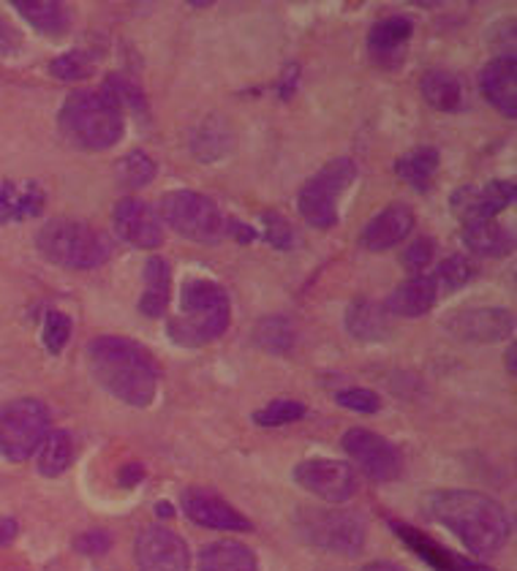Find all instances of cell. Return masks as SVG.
Here are the masks:
<instances>
[{
	"label": "cell",
	"instance_id": "1",
	"mask_svg": "<svg viewBox=\"0 0 517 571\" xmlns=\"http://www.w3.org/2000/svg\"><path fill=\"white\" fill-rule=\"evenodd\" d=\"M88 368L96 384L134 408H148L159 392V368L144 346L123 335H101L88 343Z\"/></svg>",
	"mask_w": 517,
	"mask_h": 571
},
{
	"label": "cell",
	"instance_id": "2",
	"mask_svg": "<svg viewBox=\"0 0 517 571\" xmlns=\"http://www.w3.org/2000/svg\"><path fill=\"white\" fill-rule=\"evenodd\" d=\"M428 515L455 533L474 555L499 553L512 536L504 506L474 490H439L428 498Z\"/></svg>",
	"mask_w": 517,
	"mask_h": 571
},
{
	"label": "cell",
	"instance_id": "3",
	"mask_svg": "<svg viewBox=\"0 0 517 571\" xmlns=\"http://www.w3.org/2000/svg\"><path fill=\"white\" fill-rule=\"evenodd\" d=\"M229 327V294L215 280L191 278L182 283L180 316L169 321V338L177 346L197 348L218 341Z\"/></svg>",
	"mask_w": 517,
	"mask_h": 571
},
{
	"label": "cell",
	"instance_id": "4",
	"mask_svg": "<svg viewBox=\"0 0 517 571\" xmlns=\"http://www.w3.org/2000/svg\"><path fill=\"white\" fill-rule=\"evenodd\" d=\"M58 123H61V131L68 142L90 150V153L115 148L126 131L123 112L96 90H77L68 96L61 115H58Z\"/></svg>",
	"mask_w": 517,
	"mask_h": 571
},
{
	"label": "cell",
	"instance_id": "5",
	"mask_svg": "<svg viewBox=\"0 0 517 571\" xmlns=\"http://www.w3.org/2000/svg\"><path fill=\"white\" fill-rule=\"evenodd\" d=\"M36 248L47 262L66 269H96L112 256L110 237L74 218H55L41 226Z\"/></svg>",
	"mask_w": 517,
	"mask_h": 571
},
{
	"label": "cell",
	"instance_id": "6",
	"mask_svg": "<svg viewBox=\"0 0 517 571\" xmlns=\"http://www.w3.org/2000/svg\"><path fill=\"white\" fill-rule=\"evenodd\" d=\"M155 213H159L161 224L169 226L172 231L191 242H202V245L224 240L226 224H229V218H224L213 199L197 191H186V188L164 193Z\"/></svg>",
	"mask_w": 517,
	"mask_h": 571
},
{
	"label": "cell",
	"instance_id": "7",
	"mask_svg": "<svg viewBox=\"0 0 517 571\" xmlns=\"http://www.w3.org/2000/svg\"><path fill=\"white\" fill-rule=\"evenodd\" d=\"M294 525L308 544L346 558L363 553L368 538V525L352 509H303Z\"/></svg>",
	"mask_w": 517,
	"mask_h": 571
},
{
	"label": "cell",
	"instance_id": "8",
	"mask_svg": "<svg viewBox=\"0 0 517 571\" xmlns=\"http://www.w3.org/2000/svg\"><path fill=\"white\" fill-rule=\"evenodd\" d=\"M50 433V411L41 401L20 397L0 408V455L12 462L36 455Z\"/></svg>",
	"mask_w": 517,
	"mask_h": 571
},
{
	"label": "cell",
	"instance_id": "9",
	"mask_svg": "<svg viewBox=\"0 0 517 571\" xmlns=\"http://www.w3.org/2000/svg\"><path fill=\"white\" fill-rule=\"evenodd\" d=\"M357 177V164L352 158H336L316 172L298 196V210L305 224L316 229H330L338 224V199L349 191Z\"/></svg>",
	"mask_w": 517,
	"mask_h": 571
},
{
	"label": "cell",
	"instance_id": "10",
	"mask_svg": "<svg viewBox=\"0 0 517 571\" xmlns=\"http://www.w3.org/2000/svg\"><path fill=\"white\" fill-rule=\"evenodd\" d=\"M294 482L327 504H346L357 493V471L343 460L311 457L294 468Z\"/></svg>",
	"mask_w": 517,
	"mask_h": 571
},
{
	"label": "cell",
	"instance_id": "11",
	"mask_svg": "<svg viewBox=\"0 0 517 571\" xmlns=\"http://www.w3.org/2000/svg\"><path fill=\"white\" fill-rule=\"evenodd\" d=\"M343 449L346 455L357 462L360 471L374 482H392L401 477L403 460L401 452L395 449L392 441H387L384 435L374 433L365 428H352L343 435Z\"/></svg>",
	"mask_w": 517,
	"mask_h": 571
},
{
	"label": "cell",
	"instance_id": "12",
	"mask_svg": "<svg viewBox=\"0 0 517 571\" xmlns=\"http://www.w3.org/2000/svg\"><path fill=\"white\" fill-rule=\"evenodd\" d=\"M444 330L463 343H499L515 332V314L493 305H474L446 314Z\"/></svg>",
	"mask_w": 517,
	"mask_h": 571
},
{
	"label": "cell",
	"instance_id": "13",
	"mask_svg": "<svg viewBox=\"0 0 517 571\" xmlns=\"http://www.w3.org/2000/svg\"><path fill=\"white\" fill-rule=\"evenodd\" d=\"M139 571H188L191 555L180 533L164 525H148L134 542Z\"/></svg>",
	"mask_w": 517,
	"mask_h": 571
},
{
	"label": "cell",
	"instance_id": "14",
	"mask_svg": "<svg viewBox=\"0 0 517 571\" xmlns=\"http://www.w3.org/2000/svg\"><path fill=\"white\" fill-rule=\"evenodd\" d=\"M517 196V188L512 180H493L488 186H461L452 193V213L463 220H488L504 213Z\"/></svg>",
	"mask_w": 517,
	"mask_h": 571
},
{
	"label": "cell",
	"instance_id": "15",
	"mask_svg": "<svg viewBox=\"0 0 517 571\" xmlns=\"http://www.w3.org/2000/svg\"><path fill=\"white\" fill-rule=\"evenodd\" d=\"M112 220H115L117 237L126 240L128 245L142 248V251H153V248H159L161 242H164V224H161L155 207H150L142 199H121V202L115 204Z\"/></svg>",
	"mask_w": 517,
	"mask_h": 571
},
{
	"label": "cell",
	"instance_id": "16",
	"mask_svg": "<svg viewBox=\"0 0 517 571\" xmlns=\"http://www.w3.org/2000/svg\"><path fill=\"white\" fill-rule=\"evenodd\" d=\"M182 511L191 522L213 531H251V520L242 517L231 504H226L213 490L191 487L182 493Z\"/></svg>",
	"mask_w": 517,
	"mask_h": 571
},
{
	"label": "cell",
	"instance_id": "17",
	"mask_svg": "<svg viewBox=\"0 0 517 571\" xmlns=\"http://www.w3.org/2000/svg\"><path fill=\"white\" fill-rule=\"evenodd\" d=\"M414 229V213L408 204H390L381 213H376L374 218L365 224L360 242H363L365 251L379 253L390 251V248L401 245Z\"/></svg>",
	"mask_w": 517,
	"mask_h": 571
},
{
	"label": "cell",
	"instance_id": "18",
	"mask_svg": "<svg viewBox=\"0 0 517 571\" xmlns=\"http://www.w3.org/2000/svg\"><path fill=\"white\" fill-rule=\"evenodd\" d=\"M479 90L484 101L493 104L504 117H517V61L515 58H493L479 72Z\"/></svg>",
	"mask_w": 517,
	"mask_h": 571
},
{
	"label": "cell",
	"instance_id": "19",
	"mask_svg": "<svg viewBox=\"0 0 517 571\" xmlns=\"http://www.w3.org/2000/svg\"><path fill=\"white\" fill-rule=\"evenodd\" d=\"M414 23L408 17H387L370 28L368 52L376 66L398 68L406 61V47L412 41Z\"/></svg>",
	"mask_w": 517,
	"mask_h": 571
},
{
	"label": "cell",
	"instance_id": "20",
	"mask_svg": "<svg viewBox=\"0 0 517 571\" xmlns=\"http://www.w3.org/2000/svg\"><path fill=\"white\" fill-rule=\"evenodd\" d=\"M439 300L436 283L430 275H414L406 283H401L395 292L390 294V300L384 303L387 314L401 316V319H419V316L430 314Z\"/></svg>",
	"mask_w": 517,
	"mask_h": 571
},
{
	"label": "cell",
	"instance_id": "21",
	"mask_svg": "<svg viewBox=\"0 0 517 571\" xmlns=\"http://www.w3.org/2000/svg\"><path fill=\"white\" fill-rule=\"evenodd\" d=\"M346 330L354 341L381 343L392 335V316L387 314L384 303L357 300L346 310Z\"/></svg>",
	"mask_w": 517,
	"mask_h": 571
},
{
	"label": "cell",
	"instance_id": "22",
	"mask_svg": "<svg viewBox=\"0 0 517 571\" xmlns=\"http://www.w3.org/2000/svg\"><path fill=\"white\" fill-rule=\"evenodd\" d=\"M392 531H395L398 536H401L403 542H406L408 547L425 560V563L433 566L436 571H490L484 569V566L471 563V560L457 558L455 553H450V549H444L441 544H436L433 538H428L425 533L414 531V528L406 525V522H392Z\"/></svg>",
	"mask_w": 517,
	"mask_h": 571
},
{
	"label": "cell",
	"instance_id": "23",
	"mask_svg": "<svg viewBox=\"0 0 517 571\" xmlns=\"http://www.w3.org/2000/svg\"><path fill=\"white\" fill-rule=\"evenodd\" d=\"M463 242L477 256L501 258L515 248V234L495 218L471 220V224H463Z\"/></svg>",
	"mask_w": 517,
	"mask_h": 571
},
{
	"label": "cell",
	"instance_id": "24",
	"mask_svg": "<svg viewBox=\"0 0 517 571\" xmlns=\"http://www.w3.org/2000/svg\"><path fill=\"white\" fill-rule=\"evenodd\" d=\"M172 294V269L161 256L148 258L144 264V292L139 297V314L148 319H161L166 314Z\"/></svg>",
	"mask_w": 517,
	"mask_h": 571
},
{
	"label": "cell",
	"instance_id": "25",
	"mask_svg": "<svg viewBox=\"0 0 517 571\" xmlns=\"http://www.w3.org/2000/svg\"><path fill=\"white\" fill-rule=\"evenodd\" d=\"M45 210V191L36 182H0V224L36 218Z\"/></svg>",
	"mask_w": 517,
	"mask_h": 571
},
{
	"label": "cell",
	"instance_id": "26",
	"mask_svg": "<svg viewBox=\"0 0 517 571\" xmlns=\"http://www.w3.org/2000/svg\"><path fill=\"white\" fill-rule=\"evenodd\" d=\"M199 571H258L256 555L240 542L220 538L207 544L199 555Z\"/></svg>",
	"mask_w": 517,
	"mask_h": 571
},
{
	"label": "cell",
	"instance_id": "27",
	"mask_svg": "<svg viewBox=\"0 0 517 571\" xmlns=\"http://www.w3.org/2000/svg\"><path fill=\"white\" fill-rule=\"evenodd\" d=\"M12 7L45 36H63L72 28V12L58 0H12Z\"/></svg>",
	"mask_w": 517,
	"mask_h": 571
},
{
	"label": "cell",
	"instance_id": "28",
	"mask_svg": "<svg viewBox=\"0 0 517 571\" xmlns=\"http://www.w3.org/2000/svg\"><path fill=\"white\" fill-rule=\"evenodd\" d=\"M231 142H235L231 128L226 126L220 117H207V120L199 123L197 131H193L191 153L197 155L202 164H215V161H220L229 153Z\"/></svg>",
	"mask_w": 517,
	"mask_h": 571
},
{
	"label": "cell",
	"instance_id": "29",
	"mask_svg": "<svg viewBox=\"0 0 517 571\" xmlns=\"http://www.w3.org/2000/svg\"><path fill=\"white\" fill-rule=\"evenodd\" d=\"M419 90H423V99L439 112H455L463 101L461 83H457L455 74L444 72V68H433V72L425 74Z\"/></svg>",
	"mask_w": 517,
	"mask_h": 571
},
{
	"label": "cell",
	"instance_id": "30",
	"mask_svg": "<svg viewBox=\"0 0 517 571\" xmlns=\"http://www.w3.org/2000/svg\"><path fill=\"white\" fill-rule=\"evenodd\" d=\"M72 460H74L72 435H68L66 430H52V433H47V439L41 441L39 446V460H36L41 477H50V479L61 477V473L68 471Z\"/></svg>",
	"mask_w": 517,
	"mask_h": 571
},
{
	"label": "cell",
	"instance_id": "31",
	"mask_svg": "<svg viewBox=\"0 0 517 571\" xmlns=\"http://www.w3.org/2000/svg\"><path fill=\"white\" fill-rule=\"evenodd\" d=\"M398 177L412 182L417 191H428L433 175L439 172V150L436 148H417L395 161Z\"/></svg>",
	"mask_w": 517,
	"mask_h": 571
},
{
	"label": "cell",
	"instance_id": "32",
	"mask_svg": "<svg viewBox=\"0 0 517 571\" xmlns=\"http://www.w3.org/2000/svg\"><path fill=\"white\" fill-rule=\"evenodd\" d=\"M474 275H477V264L468 256H463V253H455V256L444 258V262L436 267V272H430V278H433L436 292H439L441 297V294H452L457 292V289H463L466 283H471Z\"/></svg>",
	"mask_w": 517,
	"mask_h": 571
},
{
	"label": "cell",
	"instance_id": "33",
	"mask_svg": "<svg viewBox=\"0 0 517 571\" xmlns=\"http://www.w3.org/2000/svg\"><path fill=\"white\" fill-rule=\"evenodd\" d=\"M253 341H256L258 348H265V352L283 354L294 343V325L287 316H267V319L258 321Z\"/></svg>",
	"mask_w": 517,
	"mask_h": 571
},
{
	"label": "cell",
	"instance_id": "34",
	"mask_svg": "<svg viewBox=\"0 0 517 571\" xmlns=\"http://www.w3.org/2000/svg\"><path fill=\"white\" fill-rule=\"evenodd\" d=\"M115 175L126 188H144L148 182H153L155 161L144 150H131V153L117 161Z\"/></svg>",
	"mask_w": 517,
	"mask_h": 571
},
{
	"label": "cell",
	"instance_id": "35",
	"mask_svg": "<svg viewBox=\"0 0 517 571\" xmlns=\"http://www.w3.org/2000/svg\"><path fill=\"white\" fill-rule=\"evenodd\" d=\"M303 417H305L303 403L281 397V401H273L267 403L265 408H258V411L253 414V422L262 424V428H281V424H292Z\"/></svg>",
	"mask_w": 517,
	"mask_h": 571
},
{
	"label": "cell",
	"instance_id": "36",
	"mask_svg": "<svg viewBox=\"0 0 517 571\" xmlns=\"http://www.w3.org/2000/svg\"><path fill=\"white\" fill-rule=\"evenodd\" d=\"M52 77L61 79V83H77V79H88L93 74V58L88 52H63L55 61L50 63Z\"/></svg>",
	"mask_w": 517,
	"mask_h": 571
},
{
	"label": "cell",
	"instance_id": "37",
	"mask_svg": "<svg viewBox=\"0 0 517 571\" xmlns=\"http://www.w3.org/2000/svg\"><path fill=\"white\" fill-rule=\"evenodd\" d=\"M41 338H45L47 352L61 354L63 348H66L68 338H72V319H68L66 314H61V310H52V314L47 316Z\"/></svg>",
	"mask_w": 517,
	"mask_h": 571
},
{
	"label": "cell",
	"instance_id": "38",
	"mask_svg": "<svg viewBox=\"0 0 517 571\" xmlns=\"http://www.w3.org/2000/svg\"><path fill=\"white\" fill-rule=\"evenodd\" d=\"M262 224L267 226V240H270L273 248L292 251L294 242H298V231H294V226L281 213H265L262 215Z\"/></svg>",
	"mask_w": 517,
	"mask_h": 571
},
{
	"label": "cell",
	"instance_id": "39",
	"mask_svg": "<svg viewBox=\"0 0 517 571\" xmlns=\"http://www.w3.org/2000/svg\"><path fill=\"white\" fill-rule=\"evenodd\" d=\"M436 256V242L430 237H419L403 251V267L412 275H423Z\"/></svg>",
	"mask_w": 517,
	"mask_h": 571
},
{
	"label": "cell",
	"instance_id": "40",
	"mask_svg": "<svg viewBox=\"0 0 517 571\" xmlns=\"http://www.w3.org/2000/svg\"><path fill=\"white\" fill-rule=\"evenodd\" d=\"M338 406L349 408V411L357 414H376L381 408V401L376 392L363 390V386H352V390H341L336 395Z\"/></svg>",
	"mask_w": 517,
	"mask_h": 571
},
{
	"label": "cell",
	"instance_id": "41",
	"mask_svg": "<svg viewBox=\"0 0 517 571\" xmlns=\"http://www.w3.org/2000/svg\"><path fill=\"white\" fill-rule=\"evenodd\" d=\"M110 547H112V536L106 531H101V528L99 531L83 533V536L74 542V549L83 555H104L110 553Z\"/></svg>",
	"mask_w": 517,
	"mask_h": 571
},
{
	"label": "cell",
	"instance_id": "42",
	"mask_svg": "<svg viewBox=\"0 0 517 571\" xmlns=\"http://www.w3.org/2000/svg\"><path fill=\"white\" fill-rule=\"evenodd\" d=\"M23 34H20V28H14L9 20L0 17V58H14L23 52Z\"/></svg>",
	"mask_w": 517,
	"mask_h": 571
},
{
	"label": "cell",
	"instance_id": "43",
	"mask_svg": "<svg viewBox=\"0 0 517 571\" xmlns=\"http://www.w3.org/2000/svg\"><path fill=\"white\" fill-rule=\"evenodd\" d=\"M144 468L139 462H128V466L121 468V484L123 487H134L137 482H142Z\"/></svg>",
	"mask_w": 517,
	"mask_h": 571
},
{
	"label": "cell",
	"instance_id": "44",
	"mask_svg": "<svg viewBox=\"0 0 517 571\" xmlns=\"http://www.w3.org/2000/svg\"><path fill=\"white\" fill-rule=\"evenodd\" d=\"M20 525L12 517H0V544H12L17 538Z\"/></svg>",
	"mask_w": 517,
	"mask_h": 571
},
{
	"label": "cell",
	"instance_id": "45",
	"mask_svg": "<svg viewBox=\"0 0 517 571\" xmlns=\"http://www.w3.org/2000/svg\"><path fill=\"white\" fill-rule=\"evenodd\" d=\"M363 571H408V569H403V566L398 563H390V560H376V563L365 566Z\"/></svg>",
	"mask_w": 517,
	"mask_h": 571
},
{
	"label": "cell",
	"instance_id": "46",
	"mask_svg": "<svg viewBox=\"0 0 517 571\" xmlns=\"http://www.w3.org/2000/svg\"><path fill=\"white\" fill-rule=\"evenodd\" d=\"M515 354L517 346L515 343H509V352H506V370H509V373H515Z\"/></svg>",
	"mask_w": 517,
	"mask_h": 571
},
{
	"label": "cell",
	"instance_id": "47",
	"mask_svg": "<svg viewBox=\"0 0 517 571\" xmlns=\"http://www.w3.org/2000/svg\"><path fill=\"white\" fill-rule=\"evenodd\" d=\"M155 511H159L161 517H172V506L166 504V500H164V504H159V506H155Z\"/></svg>",
	"mask_w": 517,
	"mask_h": 571
}]
</instances>
